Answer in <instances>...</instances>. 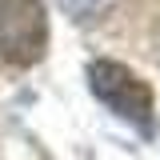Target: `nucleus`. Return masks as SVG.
Segmentation results:
<instances>
[{"instance_id": "f257e3e1", "label": "nucleus", "mask_w": 160, "mask_h": 160, "mask_svg": "<svg viewBox=\"0 0 160 160\" xmlns=\"http://www.w3.org/2000/svg\"><path fill=\"white\" fill-rule=\"evenodd\" d=\"M88 88L120 120L136 124L140 132H152V88L132 68H124L116 60H92L88 64Z\"/></svg>"}, {"instance_id": "f03ea898", "label": "nucleus", "mask_w": 160, "mask_h": 160, "mask_svg": "<svg viewBox=\"0 0 160 160\" xmlns=\"http://www.w3.org/2000/svg\"><path fill=\"white\" fill-rule=\"evenodd\" d=\"M48 48V16L40 0H0V56L16 68L36 64Z\"/></svg>"}, {"instance_id": "7ed1b4c3", "label": "nucleus", "mask_w": 160, "mask_h": 160, "mask_svg": "<svg viewBox=\"0 0 160 160\" xmlns=\"http://www.w3.org/2000/svg\"><path fill=\"white\" fill-rule=\"evenodd\" d=\"M60 8L76 20V24H88V20L104 16V12L112 8V0H60Z\"/></svg>"}]
</instances>
